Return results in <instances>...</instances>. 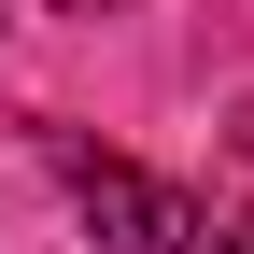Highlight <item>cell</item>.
Masks as SVG:
<instances>
[{
	"label": "cell",
	"mask_w": 254,
	"mask_h": 254,
	"mask_svg": "<svg viewBox=\"0 0 254 254\" xmlns=\"http://www.w3.org/2000/svg\"><path fill=\"white\" fill-rule=\"evenodd\" d=\"M57 170H71V212L113 254H198V198H184V184L127 170V155H99V141H57Z\"/></svg>",
	"instance_id": "obj_1"
},
{
	"label": "cell",
	"mask_w": 254,
	"mask_h": 254,
	"mask_svg": "<svg viewBox=\"0 0 254 254\" xmlns=\"http://www.w3.org/2000/svg\"><path fill=\"white\" fill-rule=\"evenodd\" d=\"M226 254H254V226H240V240H226Z\"/></svg>",
	"instance_id": "obj_2"
}]
</instances>
